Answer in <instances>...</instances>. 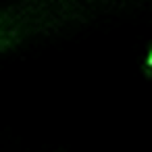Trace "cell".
<instances>
[{"mask_svg": "<svg viewBox=\"0 0 152 152\" xmlns=\"http://www.w3.org/2000/svg\"><path fill=\"white\" fill-rule=\"evenodd\" d=\"M146 75L152 77V50H150V56H148V61H146Z\"/></svg>", "mask_w": 152, "mask_h": 152, "instance_id": "1", "label": "cell"}]
</instances>
